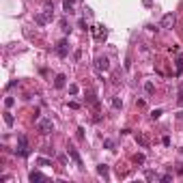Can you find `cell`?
<instances>
[{
	"label": "cell",
	"mask_w": 183,
	"mask_h": 183,
	"mask_svg": "<svg viewBox=\"0 0 183 183\" xmlns=\"http://www.w3.org/2000/svg\"><path fill=\"white\" fill-rule=\"evenodd\" d=\"M15 155H19V157H28V155H30V142H28V138H26L24 134H19L18 136V149H15Z\"/></svg>",
	"instance_id": "1"
},
{
	"label": "cell",
	"mask_w": 183,
	"mask_h": 183,
	"mask_svg": "<svg viewBox=\"0 0 183 183\" xmlns=\"http://www.w3.org/2000/svg\"><path fill=\"white\" fill-rule=\"evenodd\" d=\"M54 9H45V11H41V13H37L35 15V24L37 26H45V24H50L52 18H54V13H52Z\"/></svg>",
	"instance_id": "2"
},
{
	"label": "cell",
	"mask_w": 183,
	"mask_h": 183,
	"mask_svg": "<svg viewBox=\"0 0 183 183\" xmlns=\"http://www.w3.org/2000/svg\"><path fill=\"white\" fill-rule=\"evenodd\" d=\"M37 129H39L43 136L52 134V131H54V123H52V119H39V121H37Z\"/></svg>",
	"instance_id": "3"
},
{
	"label": "cell",
	"mask_w": 183,
	"mask_h": 183,
	"mask_svg": "<svg viewBox=\"0 0 183 183\" xmlns=\"http://www.w3.org/2000/svg\"><path fill=\"white\" fill-rule=\"evenodd\" d=\"M67 153H69V157H71L73 162H75V166H78V168L82 170V168H84V162H82V157H80L78 149H75L73 145H67Z\"/></svg>",
	"instance_id": "4"
},
{
	"label": "cell",
	"mask_w": 183,
	"mask_h": 183,
	"mask_svg": "<svg viewBox=\"0 0 183 183\" xmlns=\"http://www.w3.org/2000/svg\"><path fill=\"white\" fill-rule=\"evenodd\" d=\"M67 54H69V41H67V39H60V41L56 43V56L65 58Z\"/></svg>",
	"instance_id": "5"
},
{
	"label": "cell",
	"mask_w": 183,
	"mask_h": 183,
	"mask_svg": "<svg viewBox=\"0 0 183 183\" xmlns=\"http://www.w3.org/2000/svg\"><path fill=\"white\" fill-rule=\"evenodd\" d=\"M95 67H97L99 71H108L110 69V60L106 58V56H97V58H95Z\"/></svg>",
	"instance_id": "6"
},
{
	"label": "cell",
	"mask_w": 183,
	"mask_h": 183,
	"mask_svg": "<svg viewBox=\"0 0 183 183\" xmlns=\"http://www.w3.org/2000/svg\"><path fill=\"white\" fill-rule=\"evenodd\" d=\"M91 30H93V37H95L97 41H104V39L108 37V30H106L104 26H93Z\"/></svg>",
	"instance_id": "7"
},
{
	"label": "cell",
	"mask_w": 183,
	"mask_h": 183,
	"mask_svg": "<svg viewBox=\"0 0 183 183\" xmlns=\"http://www.w3.org/2000/svg\"><path fill=\"white\" fill-rule=\"evenodd\" d=\"M28 181H30V183H39V181H45V177H43V172H39V170H33V172L28 175Z\"/></svg>",
	"instance_id": "8"
},
{
	"label": "cell",
	"mask_w": 183,
	"mask_h": 183,
	"mask_svg": "<svg viewBox=\"0 0 183 183\" xmlns=\"http://www.w3.org/2000/svg\"><path fill=\"white\" fill-rule=\"evenodd\" d=\"M65 84H67V75L65 73H58L54 78V86L56 89H65Z\"/></svg>",
	"instance_id": "9"
},
{
	"label": "cell",
	"mask_w": 183,
	"mask_h": 183,
	"mask_svg": "<svg viewBox=\"0 0 183 183\" xmlns=\"http://www.w3.org/2000/svg\"><path fill=\"white\" fill-rule=\"evenodd\" d=\"M172 24H175V15H172V13H166L164 18H162V24H160V26H162V28H170Z\"/></svg>",
	"instance_id": "10"
},
{
	"label": "cell",
	"mask_w": 183,
	"mask_h": 183,
	"mask_svg": "<svg viewBox=\"0 0 183 183\" xmlns=\"http://www.w3.org/2000/svg\"><path fill=\"white\" fill-rule=\"evenodd\" d=\"M108 172H110V168H108L106 164H99V166H97V175H99V177L108 179Z\"/></svg>",
	"instance_id": "11"
},
{
	"label": "cell",
	"mask_w": 183,
	"mask_h": 183,
	"mask_svg": "<svg viewBox=\"0 0 183 183\" xmlns=\"http://www.w3.org/2000/svg\"><path fill=\"white\" fill-rule=\"evenodd\" d=\"M73 2H75V0H63V9H65V13H69V15L73 13Z\"/></svg>",
	"instance_id": "12"
},
{
	"label": "cell",
	"mask_w": 183,
	"mask_h": 183,
	"mask_svg": "<svg viewBox=\"0 0 183 183\" xmlns=\"http://www.w3.org/2000/svg\"><path fill=\"white\" fill-rule=\"evenodd\" d=\"M175 71L183 73V54H179L177 56V60H175Z\"/></svg>",
	"instance_id": "13"
},
{
	"label": "cell",
	"mask_w": 183,
	"mask_h": 183,
	"mask_svg": "<svg viewBox=\"0 0 183 183\" xmlns=\"http://www.w3.org/2000/svg\"><path fill=\"white\" fill-rule=\"evenodd\" d=\"M145 177H146V181H157V179H160V175H157L155 170H146Z\"/></svg>",
	"instance_id": "14"
},
{
	"label": "cell",
	"mask_w": 183,
	"mask_h": 183,
	"mask_svg": "<svg viewBox=\"0 0 183 183\" xmlns=\"http://www.w3.org/2000/svg\"><path fill=\"white\" fill-rule=\"evenodd\" d=\"M89 104H91L93 108H99V99H97L95 93H89Z\"/></svg>",
	"instance_id": "15"
},
{
	"label": "cell",
	"mask_w": 183,
	"mask_h": 183,
	"mask_svg": "<svg viewBox=\"0 0 183 183\" xmlns=\"http://www.w3.org/2000/svg\"><path fill=\"white\" fill-rule=\"evenodd\" d=\"M4 123H7V125H9V127H13V123H15V119H13V114H11V112H9V110H7V112H4Z\"/></svg>",
	"instance_id": "16"
},
{
	"label": "cell",
	"mask_w": 183,
	"mask_h": 183,
	"mask_svg": "<svg viewBox=\"0 0 183 183\" xmlns=\"http://www.w3.org/2000/svg\"><path fill=\"white\" fill-rule=\"evenodd\" d=\"M37 166L45 168V166H52V162H50V160H45V157H37Z\"/></svg>",
	"instance_id": "17"
},
{
	"label": "cell",
	"mask_w": 183,
	"mask_h": 183,
	"mask_svg": "<svg viewBox=\"0 0 183 183\" xmlns=\"http://www.w3.org/2000/svg\"><path fill=\"white\" fill-rule=\"evenodd\" d=\"M136 142H138L140 146H145V149H146V145H149V142H146V138L142 136V134H136Z\"/></svg>",
	"instance_id": "18"
},
{
	"label": "cell",
	"mask_w": 183,
	"mask_h": 183,
	"mask_svg": "<svg viewBox=\"0 0 183 183\" xmlns=\"http://www.w3.org/2000/svg\"><path fill=\"white\" fill-rule=\"evenodd\" d=\"M162 114H164V110H162V108H155V110H151V119H153V121H155V119H160Z\"/></svg>",
	"instance_id": "19"
},
{
	"label": "cell",
	"mask_w": 183,
	"mask_h": 183,
	"mask_svg": "<svg viewBox=\"0 0 183 183\" xmlns=\"http://www.w3.org/2000/svg\"><path fill=\"white\" fill-rule=\"evenodd\" d=\"M112 108H123V101H121V99H119V97H112Z\"/></svg>",
	"instance_id": "20"
},
{
	"label": "cell",
	"mask_w": 183,
	"mask_h": 183,
	"mask_svg": "<svg viewBox=\"0 0 183 183\" xmlns=\"http://www.w3.org/2000/svg\"><path fill=\"white\" fill-rule=\"evenodd\" d=\"M134 162H136V164H145V155H142V153H136V155H134Z\"/></svg>",
	"instance_id": "21"
},
{
	"label": "cell",
	"mask_w": 183,
	"mask_h": 183,
	"mask_svg": "<svg viewBox=\"0 0 183 183\" xmlns=\"http://www.w3.org/2000/svg\"><path fill=\"white\" fill-rule=\"evenodd\" d=\"M4 106H7V110L13 108V106H15V99H13V97H7V99H4Z\"/></svg>",
	"instance_id": "22"
},
{
	"label": "cell",
	"mask_w": 183,
	"mask_h": 183,
	"mask_svg": "<svg viewBox=\"0 0 183 183\" xmlns=\"http://www.w3.org/2000/svg\"><path fill=\"white\" fill-rule=\"evenodd\" d=\"M80 89H78V84H69V95H78Z\"/></svg>",
	"instance_id": "23"
},
{
	"label": "cell",
	"mask_w": 183,
	"mask_h": 183,
	"mask_svg": "<svg viewBox=\"0 0 183 183\" xmlns=\"http://www.w3.org/2000/svg\"><path fill=\"white\" fill-rule=\"evenodd\" d=\"M145 91L149 93V95H151V93L155 91V86H153V82H146V84H145Z\"/></svg>",
	"instance_id": "24"
},
{
	"label": "cell",
	"mask_w": 183,
	"mask_h": 183,
	"mask_svg": "<svg viewBox=\"0 0 183 183\" xmlns=\"http://www.w3.org/2000/svg\"><path fill=\"white\" fill-rule=\"evenodd\" d=\"M104 146H106V149H110V151H112V149H114V140H104Z\"/></svg>",
	"instance_id": "25"
},
{
	"label": "cell",
	"mask_w": 183,
	"mask_h": 183,
	"mask_svg": "<svg viewBox=\"0 0 183 183\" xmlns=\"http://www.w3.org/2000/svg\"><path fill=\"white\" fill-rule=\"evenodd\" d=\"M160 181H164V183L172 181V175H162V177H160Z\"/></svg>",
	"instance_id": "26"
},
{
	"label": "cell",
	"mask_w": 183,
	"mask_h": 183,
	"mask_svg": "<svg viewBox=\"0 0 183 183\" xmlns=\"http://www.w3.org/2000/svg\"><path fill=\"white\" fill-rule=\"evenodd\" d=\"M78 140H84V127H78Z\"/></svg>",
	"instance_id": "27"
},
{
	"label": "cell",
	"mask_w": 183,
	"mask_h": 183,
	"mask_svg": "<svg viewBox=\"0 0 183 183\" xmlns=\"http://www.w3.org/2000/svg\"><path fill=\"white\" fill-rule=\"evenodd\" d=\"M69 108H71V110H78V108H80V104H78V101H69Z\"/></svg>",
	"instance_id": "28"
},
{
	"label": "cell",
	"mask_w": 183,
	"mask_h": 183,
	"mask_svg": "<svg viewBox=\"0 0 183 183\" xmlns=\"http://www.w3.org/2000/svg\"><path fill=\"white\" fill-rule=\"evenodd\" d=\"M43 4H45V9H54V2H52V0H45Z\"/></svg>",
	"instance_id": "29"
},
{
	"label": "cell",
	"mask_w": 183,
	"mask_h": 183,
	"mask_svg": "<svg viewBox=\"0 0 183 183\" xmlns=\"http://www.w3.org/2000/svg\"><path fill=\"white\" fill-rule=\"evenodd\" d=\"M60 26H63V30H65V33H69V30H71V28H69V26H67V22H65V19H63V22H60Z\"/></svg>",
	"instance_id": "30"
},
{
	"label": "cell",
	"mask_w": 183,
	"mask_h": 183,
	"mask_svg": "<svg viewBox=\"0 0 183 183\" xmlns=\"http://www.w3.org/2000/svg\"><path fill=\"white\" fill-rule=\"evenodd\" d=\"M142 4H145L146 9H151V7H153V0H142Z\"/></svg>",
	"instance_id": "31"
},
{
	"label": "cell",
	"mask_w": 183,
	"mask_h": 183,
	"mask_svg": "<svg viewBox=\"0 0 183 183\" xmlns=\"http://www.w3.org/2000/svg\"><path fill=\"white\" fill-rule=\"evenodd\" d=\"M78 26H80L82 30H86V22H84V19H80V22H78Z\"/></svg>",
	"instance_id": "32"
}]
</instances>
